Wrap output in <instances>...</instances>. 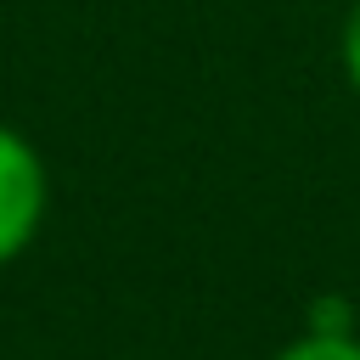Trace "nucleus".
Masks as SVG:
<instances>
[{
	"label": "nucleus",
	"mask_w": 360,
	"mask_h": 360,
	"mask_svg": "<svg viewBox=\"0 0 360 360\" xmlns=\"http://www.w3.org/2000/svg\"><path fill=\"white\" fill-rule=\"evenodd\" d=\"M45 208H51V169L39 146L0 118V270L34 248Z\"/></svg>",
	"instance_id": "1"
},
{
	"label": "nucleus",
	"mask_w": 360,
	"mask_h": 360,
	"mask_svg": "<svg viewBox=\"0 0 360 360\" xmlns=\"http://www.w3.org/2000/svg\"><path fill=\"white\" fill-rule=\"evenodd\" d=\"M304 326L309 332H360V315H354L349 292H315L304 304Z\"/></svg>",
	"instance_id": "3"
},
{
	"label": "nucleus",
	"mask_w": 360,
	"mask_h": 360,
	"mask_svg": "<svg viewBox=\"0 0 360 360\" xmlns=\"http://www.w3.org/2000/svg\"><path fill=\"white\" fill-rule=\"evenodd\" d=\"M338 68H343V84L360 96V0H349V11H343V28H338Z\"/></svg>",
	"instance_id": "4"
},
{
	"label": "nucleus",
	"mask_w": 360,
	"mask_h": 360,
	"mask_svg": "<svg viewBox=\"0 0 360 360\" xmlns=\"http://www.w3.org/2000/svg\"><path fill=\"white\" fill-rule=\"evenodd\" d=\"M270 360H360V332H309V326H298Z\"/></svg>",
	"instance_id": "2"
}]
</instances>
